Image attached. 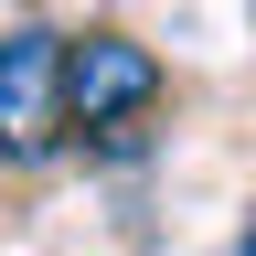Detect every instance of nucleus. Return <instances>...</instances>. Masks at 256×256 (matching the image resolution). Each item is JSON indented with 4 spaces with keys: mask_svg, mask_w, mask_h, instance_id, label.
<instances>
[{
    "mask_svg": "<svg viewBox=\"0 0 256 256\" xmlns=\"http://www.w3.org/2000/svg\"><path fill=\"white\" fill-rule=\"evenodd\" d=\"M64 75H75V43L43 22H22V32H0V150L32 160V150H54V128H75L64 118Z\"/></svg>",
    "mask_w": 256,
    "mask_h": 256,
    "instance_id": "obj_1",
    "label": "nucleus"
},
{
    "mask_svg": "<svg viewBox=\"0 0 256 256\" xmlns=\"http://www.w3.org/2000/svg\"><path fill=\"white\" fill-rule=\"evenodd\" d=\"M160 96V54L128 43V32H86L75 43V75H64V118L75 128H118Z\"/></svg>",
    "mask_w": 256,
    "mask_h": 256,
    "instance_id": "obj_2",
    "label": "nucleus"
}]
</instances>
